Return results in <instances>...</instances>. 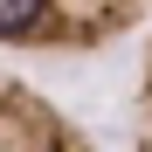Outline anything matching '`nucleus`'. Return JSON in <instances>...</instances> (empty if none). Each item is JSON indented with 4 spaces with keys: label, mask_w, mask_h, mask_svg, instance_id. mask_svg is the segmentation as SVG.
Returning <instances> with one entry per match:
<instances>
[{
    "label": "nucleus",
    "mask_w": 152,
    "mask_h": 152,
    "mask_svg": "<svg viewBox=\"0 0 152 152\" xmlns=\"http://www.w3.org/2000/svg\"><path fill=\"white\" fill-rule=\"evenodd\" d=\"M152 0H0V48L28 56H90L132 35Z\"/></svg>",
    "instance_id": "nucleus-1"
},
{
    "label": "nucleus",
    "mask_w": 152,
    "mask_h": 152,
    "mask_svg": "<svg viewBox=\"0 0 152 152\" xmlns=\"http://www.w3.org/2000/svg\"><path fill=\"white\" fill-rule=\"evenodd\" d=\"M0 152H97V145L35 83H21L14 69H0Z\"/></svg>",
    "instance_id": "nucleus-2"
},
{
    "label": "nucleus",
    "mask_w": 152,
    "mask_h": 152,
    "mask_svg": "<svg viewBox=\"0 0 152 152\" xmlns=\"http://www.w3.org/2000/svg\"><path fill=\"white\" fill-rule=\"evenodd\" d=\"M132 152H152V48L138 69V104H132Z\"/></svg>",
    "instance_id": "nucleus-3"
}]
</instances>
